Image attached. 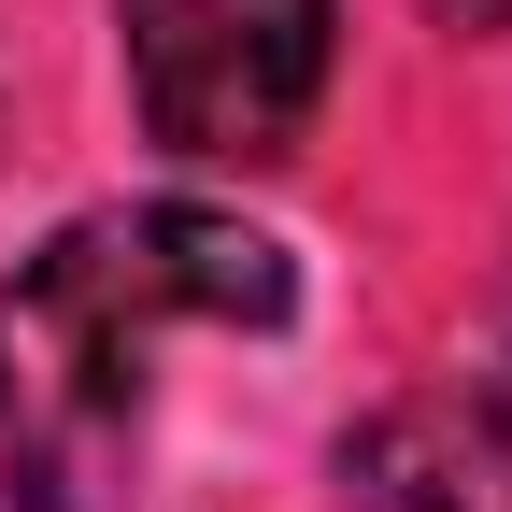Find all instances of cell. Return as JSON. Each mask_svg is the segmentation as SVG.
I'll return each instance as SVG.
<instances>
[{"label": "cell", "mask_w": 512, "mask_h": 512, "mask_svg": "<svg viewBox=\"0 0 512 512\" xmlns=\"http://www.w3.org/2000/svg\"><path fill=\"white\" fill-rule=\"evenodd\" d=\"M299 271L214 200L72 214L0 285V512H114L171 328H285Z\"/></svg>", "instance_id": "cell-1"}, {"label": "cell", "mask_w": 512, "mask_h": 512, "mask_svg": "<svg viewBox=\"0 0 512 512\" xmlns=\"http://www.w3.org/2000/svg\"><path fill=\"white\" fill-rule=\"evenodd\" d=\"M128 100L171 157L200 171H271L299 157L313 100L342 57V0H114Z\"/></svg>", "instance_id": "cell-2"}, {"label": "cell", "mask_w": 512, "mask_h": 512, "mask_svg": "<svg viewBox=\"0 0 512 512\" xmlns=\"http://www.w3.org/2000/svg\"><path fill=\"white\" fill-rule=\"evenodd\" d=\"M342 484L370 512H512V384H413L342 427Z\"/></svg>", "instance_id": "cell-3"}, {"label": "cell", "mask_w": 512, "mask_h": 512, "mask_svg": "<svg viewBox=\"0 0 512 512\" xmlns=\"http://www.w3.org/2000/svg\"><path fill=\"white\" fill-rule=\"evenodd\" d=\"M441 29H470V43H512V0H441Z\"/></svg>", "instance_id": "cell-4"}, {"label": "cell", "mask_w": 512, "mask_h": 512, "mask_svg": "<svg viewBox=\"0 0 512 512\" xmlns=\"http://www.w3.org/2000/svg\"><path fill=\"white\" fill-rule=\"evenodd\" d=\"M498 384H512V285H498Z\"/></svg>", "instance_id": "cell-5"}]
</instances>
